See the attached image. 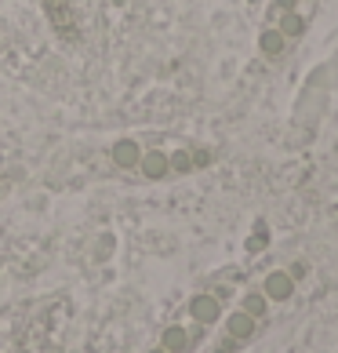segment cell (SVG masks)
<instances>
[{"label":"cell","instance_id":"obj_1","mask_svg":"<svg viewBox=\"0 0 338 353\" xmlns=\"http://www.w3.org/2000/svg\"><path fill=\"white\" fill-rule=\"evenodd\" d=\"M44 4V15L51 22V30H55L66 44H76V37H81V22H76V11L70 0H41Z\"/></svg>","mask_w":338,"mask_h":353},{"label":"cell","instance_id":"obj_2","mask_svg":"<svg viewBox=\"0 0 338 353\" xmlns=\"http://www.w3.org/2000/svg\"><path fill=\"white\" fill-rule=\"evenodd\" d=\"M22 353H59V346H55V321L36 324V332H33V339H25Z\"/></svg>","mask_w":338,"mask_h":353},{"label":"cell","instance_id":"obj_3","mask_svg":"<svg viewBox=\"0 0 338 353\" xmlns=\"http://www.w3.org/2000/svg\"><path fill=\"white\" fill-rule=\"evenodd\" d=\"M193 317H197L200 324H211L218 317V303L211 295H200V299H193Z\"/></svg>","mask_w":338,"mask_h":353},{"label":"cell","instance_id":"obj_4","mask_svg":"<svg viewBox=\"0 0 338 353\" xmlns=\"http://www.w3.org/2000/svg\"><path fill=\"white\" fill-rule=\"evenodd\" d=\"M164 350L167 353H182V350H186V332H182V328H167L164 332Z\"/></svg>","mask_w":338,"mask_h":353},{"label":"cell","instance_id":"obj_5","mask_svg":"<svg viewBox=\"0 0 338 353\" xmlns=\"http://www.w3.org/2000/svg\"><path fill=\"white\" fill-rule=\"evenodd\" d=\"M113 157H116V164H124V168H131L135 161H138V150H135V142H120V146L113 150Z\"/></svg>","mask_w":338,"mask_h":353},{"label":"cell","instance_id":"obj_6","mask_svg":"<svg viewBox=\"0 0 338 353\" xmlns=\"http://www.w3.org/2000/svg\"><path fill=\"white\" fill-rule=\"evenodd\" d=\"M266 288H269V295H273V299H284V295L291 292V281L284 277V273H277V277H269V284H266Z\"/></svg>","mask_w":338,"mask_h":353},{"label":"cell","instance_id":"obj_7","mask_svg":"<svg viewBox=\"0 0 338 353\" xmlns=\"http://www.w3.org/2000/svg\"><path fill=\"white\" fill-rule=\"evenodd\" d=\"M248 317H266V299L262 295H248Z\"/></svg>","mask_w":338,"mask_h":353},{"label":"cell","instance_id":"obj_8","mask_svg":"<svg viewBox=\"0 0 338 353\" xmlns=\"http://www.w3.org/2000/svg\"><path fill=\"white\" fill-rule=\"evenodd\" d=\"M142 168H149V175H160V172H164L167 164L160 161V157H149V161H142Z\"/></svg>","mask_w":338,"mask_h":353}]
</instances>
